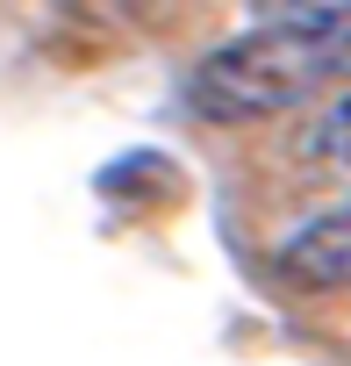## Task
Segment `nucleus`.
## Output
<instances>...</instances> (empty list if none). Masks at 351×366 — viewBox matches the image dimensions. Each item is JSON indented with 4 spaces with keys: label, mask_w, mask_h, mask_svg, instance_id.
<instances>
[{
    "label": "nucleus",
    "mask_w": 351,
    "mask_h": 366,
    "mask_svg": "<svg viewBox=\"0 0 351 366\" xmlns=\"http://www.w3.org/2000/svg\"><path fill=\"white\" fill-rule=\"evenodd\" d=\"M351 79V0H294L223 36L187 72V108L215 129L294 115Z\"/></svg>",
    "instance_id": "1"
},
{
    "label": "nucleus",
    "mask_w": 351,
    "mask_h": 366,
    "mask_svg": "<svg viewBox=\"0 0 351 366\" xmlns=\"http://www.w3.org/2000/svg\"><path fill=\"white\" fill-rule=\"evenodd\" d=\"M273 273H280L287 287H301V295H337V287H351V202H337V209L308 216L294 237H280Z\"/></svg>",
    "instance_id": "2"
},
{
    "label": "nucleus",
    "mask_w": 351,
    "mask_h": 366,
    "mask_svg": "<svg viewBox=\"0 0 351 366\" xmlns=\"http://www.w3.org/2000/svg\"><path fill=\"white\" fill-rule=\"evenodd\" d=\"M301 158L315 172H351V79L337 94H322L315 115L301 122Z\"/></svg>",
    "instance_id": "3"
},
{
    "label": "nucleus",
    "mask_w": 351,
    "mask_h": 366,
    "mask_svg": "<svg viewBox=\"0 0 351 366\" xmlns=\"http://www.w3.org/2000/svg\"><path fill=\"white\" fill-rule=\"evenodd\" d=\"M251 8H265V15H273V8H294V0H251Z\"/></svg>",
    "instance_id": "4"
}]
</instances>
